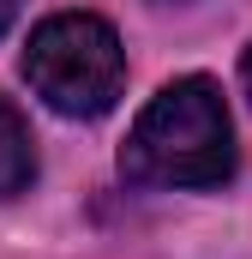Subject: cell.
I'll return each instance as SVG.
<instances>
[{
	"instance_id": "6da1fadb",
	"label": "cell",
	"mask_w": 252,
	"mask_h": 259,
	"mask_svg": "<svg viewBox=\"0 0 252 259\" xmlns=\"http://www.w3.org/2000/svg\"><path fill=\"white\" fill-rule=\"evenodd\" d=\"M120 175L132 187H222L234 175V121L216 78H168L120 145Z\"/></svg>"
},
{
	"instance_id": "7a4b0ae2",
	"label": "cell",
	"mask_w": 252,
	"mask_h": 259,
	"mask_svg": "<svg viewBox=\"0 0 252 259\" xmlns=\"http://www.w3.org/2000/svg\"><path fill=\"white\" fill-rule=\"evenodd\" d=\"M24 78L54 115L96 121L126 91V49H120L108 18H96V12H54L24 42Z\"/></svg>"
},
{
	"instance_id": "3957f363",
	"label": "cell",
	"mask_w": 252,
	"mask_h": 259,
	"mask_svg": "<svg viewBox=\"0 0 252 259\" xmlns=\"http://www.w3.org/2000/svg\"><path fill=\"white\" fill-rule=\"evenodd\" d=\"M30 181H36V139L24 115L0 97V199H18Z\"/></svg>"
},
{
	"instance_id": "277c9868",
	"label": "cell",
	"mask_w": 252,
	"mask_h": 259,
	"mask_svg": "<svg viewBox=\"0 0 252 259\" xmlns=\"http://www.w3.org/2000/svg\"><path fill=\"white\" fill-rule=\"evenodd\" d=\"M18 6H24V0H0V36L12 30V18H18Z\"/></svg>"
},
{
	"instance_id": "5b68a950",
	"label": "cell",
	"mask_w": 252,
	"mask_h": 259,
	"mask_svg": "<svg viewBox=\"0 0 252 259\" xmlns=\"http://www.w3.org/2000/svg\"><path fill=\"white\" fill-rule=\"evenodd\" d=\"M240 84H246V97H252V42H246V55H240Z\"/></svg>"
}]
</instances>
